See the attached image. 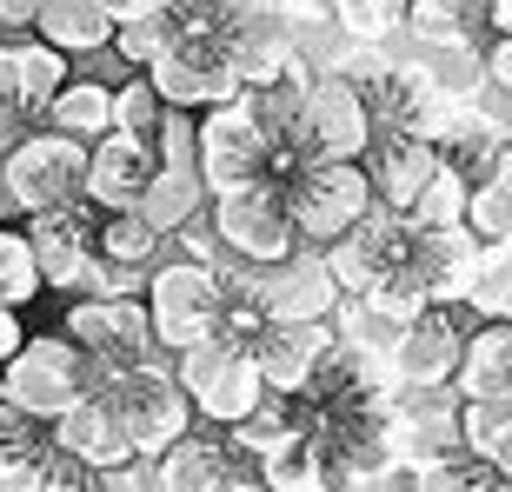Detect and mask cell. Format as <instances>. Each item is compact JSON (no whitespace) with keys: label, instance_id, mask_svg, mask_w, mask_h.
Listing matches in <instances>:
<instances>
[{"label":"cell","instance_id":"obj_1","mask_svg":"<svg viewBox=\"0 0 512 492\" xmlns=\"http://www.w3.org/2000/svg\"><path fill=\"white\" fill-rule=\"evenodd\" d=\"M193 167L207 180V193L247 187V180H273L300 167V147H286L273 133H260V120L247 114V100L233 94L220 107H207V120H193Z\"/></svg>","mask_w":512,"mask_h":492},{"label":"cell","instance_id":"obj_2","mask_svg":"<svg viewBox=\"0 0 512 492\" xmlns=\"http://www.w3.org/2000/svg\"><path fill=\"white\" fill-rule=\"evenodd\" d=\"M280 193H286V213H293L300 246H333L340 233H353L366 213L380 207L360 160H300L280 180Z\"/></svg>","mask_w":512,"mask_h":492},{"label":"cell","instance_id":"obj_3","mask_svg":"<svg viewBox=\"0 0 512 492\" xmlns=\"http://www.w3.org/2000/svg\"><path fill=\"white\" fill-rule=\"evenodd\" d=\"M147 320H153V346L187 353V346L220 333V300H227V273H213L200 260H167L147 273Z\"/></svg>","mask_w":512,"mask_h":492},{"label":"cell","instance_id":"obj_4","mask_svg":"<svg viewBox=\"0 0 512 492\" xmlns=\"http://www.w3.org/2000/svg\"><path fill=\"white\" fill-rule=\"evenodd\" d=\"M87 379H94V366H87V353H80L60 326L40 333V340H20V353L0 366V386L14 399V413L40 419V426H54V419L87 393Z\"/></svg>","mask_w":512,"mask_h":492},{"label":"cell","instance_id":"obj_5","mask_svg":"<svg viewBox=\"0 0 512 492\" xmlns=\"http://www.w3.org/2000/svg\"><path fill=\"white\" fill-rule=\"evenodd\" d=\"M173 379L193 399V413H207L213 426H240L266 399V379L253 366V353L233 340H200L187 353H173Z\"/></svg>","mask_w":512,"mask_h":492},{"label":"cell","instance_id":"obj_6","mask_svg":"<svg viewBox=\"0 0 512 492\" xmlns=\"http://www.w3.org/2000/svg\"><path fill=\"white\" fill-rule=\"evenodd\" d=\"M293 147L306 160H360L373 147V114H366V94L360 80L326 67V74L306 80V100H300V120H293Z\"/></svg>","mask_w":512,"mask_h":492},{"label":"cell","instance_id":"obj_7","mask_svg":"<svg viewBox=\"0 0 512 492\" xmlns=\"http://www.w3.org/2000/svg\"><path fill=\"white\" fill-rule=\"evenodd\" d=\"M213 240L227 246L240 266H273V260H286V253H300L286 193L273 187V180H247V187L213 193Z\"/></svg>","mask_w":512,"mask_h":492},{"label":"cell","instance_id":"obj_8","mask_svg":"<svg viewBox=\"0 0 512 492\" xmlns=\"http://www.w3.org/2000/svg\"><path fill=\"white\" fill-rule=\"evenodd\" d=\"M0 180L14 187L20 220L27 213H47V207H67L87 187V140H67L54 127L20 133L14 147H7V160H0Z\"/></svg>","mask_w":512,"mask_h":492},{"label":"cell","instance_id":"obj_9","mask_svg":"<svg viewBox=\"0 0 512 492\" xmlns=\"http://www.w3.org/2000/svg\"><path fill=\"white\" fill-rule=\"evenodd\" d=\"M233 280L253 293V306L266 313V326H306V320H333L340 313V280L326 273V253L300 246L273 266H240Z\"/></svg>","mask_w":512,"mask_h":492},{"label":"cell","instance_id":"obj_10","mask_svg":"<svg viewBox=\"0 0 512 492\" xmlns=\"http://www.w3.org/2000/svg\"><path fill=\"white\" fill-rule=\"evenodd\" d=\"M60 333H67L94 366H140V360L160 353L140 293H87V300H74L60 313Z\"/></svg>","mask_w":512,"mask_h":492},{"label":"cell","instance_id":"obj_11","mask_svg":"<svg viewBox=\"0 0 512 492\" xmlns=\"http://www.w3.org/2000/svg\"><path fill=\"white\" fill-rule=\"evenodd\" d=\"M147 80H153V94L167 107H180V114H207V107L240 94V74H233L220 34H180V27H173L167 54L147 67Z\"/></svg>","mask_w":512,"mask_h":492},{"label":"cell","instance_id":"obj_12","mask_svg":"<svg viewBox=\"0 0 512 492\" xmlns=\"http://www.w3.org/2000/svg\"><path fill=\"white\" fill-rule=\"evenodd\" d=\"M94 233H100V207L94 200H67V207L27 213V240H34L40 286L87 293V273H94Z\"/></svg>","mask_w":512,"mask_h":492},{"label":"cell","instance_id":"obj_13","mask_svg":"<svg viewBox=\"0 0 512 492\" xmlns=\"http://www.w3.org/2000/svg\"><path fill=\"white\" fill-rule=\"evenodd\" d=\"M413 227V220H406ZM479 253H486V240H473L466 227H413L406 233V260H399V273H413L419 293L433 306H453L473 293V273H479Z\"/></svg>","mask_w":512,"mask_h":492},{"label":"cell","instance_id":"obj_14","mask_svg":"<svg viewBox=\"0 0 512 492\" xmlns=\"http://www.w3.org/2000/svg\"><path fill=\"white\" fill-rule=\"evenodd\" d=\"M406 213H386V207H373L360 220L353 233H340L333 246H320L326 253V273L340 280V293L346 300H360L373 280H386V273H399V260H406Z\"/></svg>","mask_w":512,"mask_h":492},{"label":"cell","instance_id":"obj_15","mask_svg":"<svg viewBox=\"0 0 512 492\" xmlns=\"http://www.w3.org/2000/svg\"><path fill=\"white\" fill-rule=\"evenodd\" d=\"M459 353H466V326H459L453 306H426L413 326H399L393 340V379L406 386V393H433V386H446V379L459 373Z\"/></svg>","mask_w":512,"mask_h":492},{"label":"cell","instance_id":"obj_16","mask_svg":"<svg viewBox=\"0 0 512 492\" xmlns=\"http://www.w3.org/2000/svg\"><path fill=\"white\" fill-rule=\"evenodd\" d=\"M67 80L74 74H67V54H60V47H47L40 34H0V107H7V114L40 127L47 100H54Z\"/></svg>","mask_w":512,"mask_h":492},{"label":"cell","instance_id":"obj_17","mask_svg":"<svg viewBox=\"0 0 512 492\" xmlns=\"http://www.w3.org/2000/svg\"><path fill=\"white\" fill-rule=\"evenodd\" d=\"M47 439H54V453L80 459V466H94V473H114V466H140V453H133L127 426H120V413L107 406L100 393H80L67 413L47 426Z\"/></svg>","mask_w":512,"mask_h":492},{"label":"cell","instance_id":"obj_18","mask_svg":"<svg viewBox=\"0 0 512 492\" xmlns=\"http://www.w3.org/2000/svg\"><path fill=\"white\" fill-rule=\"evenodd\" d=\"M253 366H260L266 393H306L313 386V373L326 366V353H333V326L326 320H306V326H266L260 340L247 346Z\"/></svg>","mask_w":512,"mask_h":492},{"label":"cell","instance_id":"obj_19","mask_svg":"<svg viewBox=\"0 0 512 492\" xmlns=\"http://www.w3.org/2000/svg\"><path fill=\"white\" fill-rule=\"evenodd\" d=\"M366 180H373V200L386 213H406L419 200V187L439 173V147L419 140V133H373V147L360 153Z\"/></svg>","mask_w":512,"mask_h":492},{"label":"cell","instance_id":"obj_20","mask_svg":"<svg viewBox=\"0 0 512 492\" xmlns=\"http://www.w3.org/2000/svg\"><path fill=\"white\" fill-rule=\"evenodd\" d=\"M153 167H160V160H153L147 140H133V133H100L94 147H87V187H80V200H94L100 213L140 207Z\"/></svg>","mask_w":512,"mask_h":492},{"label":"cell","instance_id":"obj_21","mask_svg":"<svg viewBox=\"0 0 512 492\" xmlns=\"http://www.w3.org/2000/svg\"><path fill=\"white\" fill-rule=\"evenodd\" d=\"M233 473V446L220 439H173L167 453H153V492H213Z\"/></svg>","mask_w":512,"mask_h":492},{"label":"cell","instance_id":"obj_22","mask_svg":"<svg viewBox=\"0 0 512 492\" xmlns=\"http://www.w3.org/2000/svg\"><path fill=\"white\" fill-rule=\"evenodd\" d=\"M253 479L273 492H333V473H326V453L313 433H286L273 439L260 459H253Z\"/></svg>","mask_w":512,"mask_h":492},{"label":"cell","instance_id":"obj_23","mask_svg":"<svg viewBox=\"0 0 512 492\" xmlns=\"http://www.w3.org/2000/svg\"><path fill=\"white\" fill-rule=\"evenodd\" d=\"M200 207H207V180H200V167H153L147 193H140V220H147L153 233H180L187 220H200Z\"/></svg>","mask_w":512,"mask_h":492},{"label":"cell","instance_id":"obj_24","mask_svg":"<svg viewBox=\"0 0 512 492\" xmlns=\"http://www.w3.org/2000/svg\"><path fill=\"white\" fill-rule=\"evenodd\" d=\"M34 34L47 47H60V54H94V47L114 40V14L100 0H40Z\"/></svg>","mask_w":512,"mask_h":492},{"label":"cell","instance_id":"obj_25","mask_svg":"<svg viewBox=\"0 0 512 492\" xmlns=\"http://www.w3.org/2000/svg\"><path fill=\"white\" fill-rule=\"evenodd\" d=\"M40 127H54V133H67V140H87V147H94L100 133H114V87H107V80H67V87L47 100Z\"/></svg>","mask_w":512,"mask_h":492},{"label":"cell","instance_id":"obj_26","mask_svg":"<svg viewBox=\"0 0 512 492\" xmlns=\"http://www.w3.org/2000/svg\"><path fill=\"white\" fill-rule=\"evenodd\" d=\"M453 433L466 453H479L499 479H512V399H459Z\"/></svg>","mask_w":512,"mask_h":492},{"label":"cell","instance_id":"obj_27","mask_svg":"<svg viewBox=\"0 0 512 492\" xmlns=\"http://www.w3.org/2000/svg\"><path fill=\"white\" fill-rule=\"evenodd\" d=\"M406 486H413V492H493L499 473L479 453H466V446H433V453L413 459Z\"/></svg>","mask_w":512,"mask_h":492},{"label":"cell","instance_id":"obj_28","mask_svg":"<svg viewBox=\"0 0 512 492\" xmlns=\"http://www.w3.org/2000/svg\"><path fill=\"white\" fill-rule=\"evenodd\" d=\"M406 27H413L426 47H479L486 0H413V7H406Z\"/></svg>","mask_w":512,"mask_h":492},{"label":"cell","instance_id":"obj_29","mask_svg":"<svg viewBox=\"0 0 512 492\" xmlns=\"http://www.w3.org/2000/svg\"><path fill=\"white\" fill-rule=\"evenodd\" d=\"M160 246H167V233H153L147 220L133 207L120 213H100V233H94V253L100 260H114V266H140V273H153L160 266Z\"/></svg>","mask_w":512,"mask_h":492},{"label":"cell","instance_id":"obj_30","mask_svg":"<svg viewBox=\"0 0 512 492\" xmlns=\"http://www.w3.org/2000/svg\"><path fill=\"white\" fill-rule=\"evenodd\" d=\"M466 200H473V180H466L453 160H439V173L419 187L406 220H413V227H466Z\"/></svg>","mask_w":512,"mask_h":492},{"label":"cell","instance_id":"obj_31","mask_svg":"<svg viewBox=\"0 0 512 492\" xmlns=\"http://www.w3.org/2000/svg\"><path fill=\"white\" fill-rule=\"evenodd\" d=\"M479 320H506L512 326V240L486 246L479 253V273H473V293H466Z\"/></svg>","mask_w":512,"mask_h":492},{"label":"cell","instance_id":"obj_32","mask_svg":"<svg viewBox=\"0 0 512 492\" xmlns=\"http://www.w3.org/2000/svg\"><path fill=\"white\" fill-rule=\"evenodd\" d=\"M406 7L413 0H333V20L346 27L353 47H380V40H393L406 27Z\"/></svg>","mask_w":512,"mask_h":492},{"label":"cell","instance_id":"obj_33","mask_svg":"<svg viewBox=\"0 0 512 492\" xmlns=\"http://www.w3.org/2000/svg\"><path fill=\"white\" fill-rule=\"evenodd\" d=\"M40 300V266H34V240L27 227H0V306H27Z\"/></svg>","mask_w":512,"mask_h":492},{"label":"cell","instance_id":"obj_34","mask_svg":"<svg viewBox=\"0 0 512 492\" xmlns=\"http://www.w3.org/2000/svg\"><path fill=\"white\" fill-rule=\"evenodd\" d=\"M167 120V100L153 94V80H127V87H114V133H133V140H153V127Z\"/></svg>","mask_w":512,"mask_h":492},{"label":"cell","instance_id":"obj_35","mask_svg":"<svg viewBox=\"0 0 512 492\" xmlns=\"http://www.w3.org/2000/svg\"><path fill=\"white\" fill-rule=\"evenodd\" d=\"M47 453H54V439H47V433L7 439V446H0V492H40V479H47Z\"/></svg>","mask_w":512,"mask_h":492},{"label":"cell","instance_id":"obj_36","mask_svg":"<svg viewBox=\"0 0 512 492\" xmlns=\"http://www.w3.org/2000/svg\"><path fill=\"white\" fill-rule=\"evenodd\" d=\"M360 300L373 306V313H380L386 326H413L419 313L433 306V300H426V293H419V280H413V273H386V280H373V286H366Z\"/></svg>","mask_w":512,"mask_h":492},{"label":"cell","instance_id":"obj_37","mask_svg":"<svg viewBox=\"0 0 512 492\" xmlns=\"http://www.w3.org/2000/svg\"><path fill=\"white\" fill-rule=\"evenodd\" d=\"M173 40V14H153V20H127V27H114V54L127 60L133 74H147L153 60L167 54Z\"/></svg>","mask_w":512,"mask_h":492},{"label":"cell","instance_id":"obj_38","mask_svg":"<svg viewBox=\"0 0 512 492\" xmlns=\"http://www.w3.org/2000/svg\"><path fill=\"white\" fill-rule=\"evenodd\" d=\"M153 160H160V167H193V120L180 114V107H167V120H160V127H153Z\"/></svg>","mask_w":512,"mask_h":492},{"label":"cell","instance_id":"obj_39","mask_svg":"<svg viewBox=\"0 0 512 492\" xmlns=\"http://www.w3.org/2000/svg\"><path fill=\"white\" fill-rule=\"evenodd\" d=\"M94 466H80V459L67 453H47V479H40V492H94Z\"/></svg>","mask_w":512,"mask_h":492},{"label":"cell","instance_id":"obj_40","mask_svg":"<svg viewBox=\"0 0 512 492\" xmlns=\"http://www.w3.org/2000/svg\"><path fill=\"white\" fill-rule=\"evenodd\" d=\"M479 80H493L499 94H512V34H499L486 54H479Z\"/></svg>","mask_w":512,"mask_h":492},{"label":"cell","instance_id":"obj_41","mask_svg":"<svg viewBox=\"0 0 512 492\" xmlns=\"http://www.w3.org/2000/svg\"><path fill=\"white\" fill-rule=\"evenodd\" d=\"M180 240H187V260H200V266H213L220 273V240H213V220L200 227V220H187L180 227Z\"/></svg>","mask_w":512,"mask_h":492},{"label":"cell","instance_id":"obj_42","mask_svg":"<svg viewBox=\"0 0 512 492\" xmlns=\"http://www.w3.org/2000/svg\"><path fill=\"white\" fill-rule=\"evenodd\" d=\"M107 14H114V27H127V20H153V14H167L173 0H100Z\"/></svg>","mask_w":512,"mask_h":492},{"label":"cell","instance_id":"obj_43","mask_svg":"<svg viewBox=\"0 0 512 492\" xmlns=\"http://www.w3.org/2000/svg\"><path fill=\"white\" fill-rule=\"evenodd\" d=\"M273 14H280V20H300V27H313V20H333V0H273Z\"/></svg>","mask_w":512,"mask_h":492},{"label":"cell","instance_id":"obj_44","mask_svg":"<svg viewBox=\"0 0 512 492\" xmlns=\"http://www.w3.org/2000/svg\"><path fill=\"white\" fill-rule=\"evenodd\" d=\"M34 426L40 419L14 413V399H7V386H0V446H7V439H34Z\"/></svg>","mask_w":512,"mask_h":492},{"label":"cell","instance_id":"obj_45","mask_svg":"<svg viewBox=\"0 0 512 492\" xmlns=\"http://www.w3.org/2000/svg\"><path fill=\"white\" fill-rule=\"evenodd\" d=\"M34 14H40V0H0V27L7 34H34Z\"/></svg>","mask_w":512,"mask_h":492},{"label":"cell","instance_id":"obj_46","mask_svg":"<svg viewBox=\"0 0 512 492\" xmlns=\"http://www.w3.org/2000/svg\"><path fill=\"white\" fill-rule=\"evenodd\" d=\"M94 492H147V479H140V466H114L94 479Z\"/></svg>","mask_w":512,"mask_h":492},{"label":"cell","instance_id":"obj_47","mask_svg":"<svg viewBox=\"0 0 512 492\" xmlns=\"http://www.w3.org/2000/svg\"><path fill=\"white\" fill-rule=\"evenodd\" d=\"M20 340H27V333H20V313H14V306H0V366L20 353Z\"/></svg>","mask_w":512,"mask_h":492},{"label":"cell","instance_id":"obj_48","mask_svg":"<svg viewBox=\"0 0 512 492\" xmlns=\"http://www.w3.org/2000/svg\"><path fill=\"white\" fill-rule=\"evenodd\" d=\"M20 133H34V127H27L20 114H7V107H0V160H7V147H14Z\"/></svg>","mask_w":512,"mask_h":492},{"label":"cell","instance_id":"obj_49","mask_svg":"<svg viewBox=\"0 0 512 492\" xmlns=\"http://www.w3.org/2000/svg\"><path fill=\"white\" fill-rule=\"evenodd\" d=\"M486 27H493V34H512V0H486Z\"/></svg>","mask_w":512,"mask_h":492},{"label":"cell","instance_id":"obj_50","mask_svg":"<svg viewBox=\"0 0 512 492\" xmlns=\"http://www.w3.org/2000/svg\"><path fill=\"white\" fill-rule=\"evenodd\" d=\"M213 492H260V479H253V473H240V466H233V473L220 479V486H213Z\"/></svg>","mask_w":512,"mask_h":492},{"label":"cell","instance_id":"obj_51","mask_svg":"<svg viewBox=\"0 0 512 492\" xmlns=\"http://www.w3.org/2000/svg\"><path fill=\"white\" fill-rule=\"evenodd\" d=\"M14 220H20V200H14V187L0 180V227H14Z\"/></svg>","mask_w":512,"mask_h":492},{"label":"cell","instance_id":"obj_52","mask_svg":"<svg viewBox=\"0 0 512 492\" xmlns=\"http://www.w3.org/2000/svg\"><path fill=\"white\" fill-rule=\"evenodd\" d=\"M386 492H413V486H406V479H393V486H386Z\"/></svg>","mask_w":512,"mask_h":492},{"label":"cell","instance_id":"obj_53","mask_svg":"<svg viewBox=\"0 0 512 492\" xmlns=\"http://www.w3.org/2000/svg\"><path fill=\"white\" fill-rule=\"evenodd\" d=\"M260 492H273V486H260Z\"/></svg>","mask_w":512,"mask_h":492}]
</instances>
